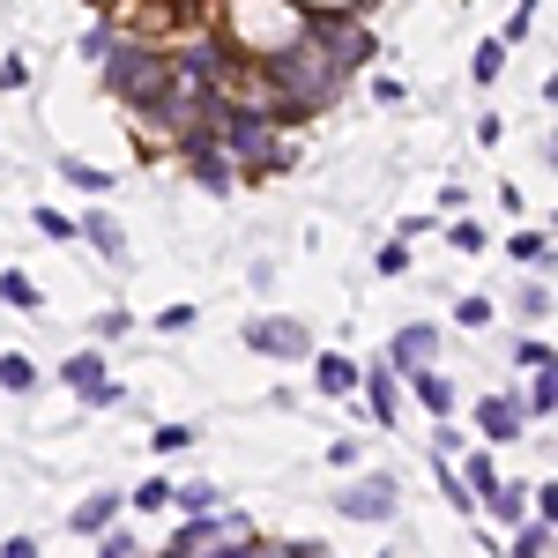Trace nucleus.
Masks as SVG:
<instances>
[{"label":"nucleus","instance_id":"nucleus-1","mask_svg":"<svg viewBox=\"0 0 558 558\" xmlns=\"http://www.w3.org/2000/svg\"><path fill=\"white\" fill-rule=\"evenodd\" d=\"M105 83H112L120 105H134V112L157 120V112H165V89H172V52L112 38V45H105Z\"/></svg>","mask_w":558,"mask_h":558},{"label":"nucleus","instance_id":"nucleus-2","mask_svg":"<svg viewBox=\"0 0 558 558\" xmlns=\"http://www.w3.org/2000/svg\"><path fill=\"white\" fill-rule=\"evenodd\" d=\"M299 31H305L299 0H239V23H231L223 52H231V60H268L276 45H291Z\"/></svg>","mask_w":558,"mask_h":558},{"label":"nucleus","instance_id":"nucleus-3","mask_svg":"<svg viewBox=\"0 0 558 558\" xmlns=\"http://www.w3.org/2000/svg\"><path fill=\"white\" fill-rule=\"evenodd\" d=\"M336 514L343 521H395L402 514V492H395V476H357L350 492H336Z\"/></svg>","mask_w":558,"mask_h":558},{"label":"nucleus","instance_id":"nucleus-4","mask_svg":"<svg viewBox=\"0 0 558 558\" xmlns=\"http://www.w3.org/2000/svg\"><path fill=\"white\" fill-rule=\"evenodd\" d=\"M246 343H254L260 357H305L313 336H305L299 320H283V313H260V320H246Z\"/></svg>","mask_w":558,"mask_h":558},{"label":"nucleus","instance_id":"nucleus-5","mask_svg":"<svg viewBox=\"0 0 558 558\" xmlns=\"http://www.w3.org/2000/svg\"><path fill=\"white\" fill-rule=\"evenodd\" d=\"M476 432H484L492 447L529 439V410H521V395H484V402H476Z\"/></svg>","mask_w":558,"mask_h":558},{"label":"nucleus","instance_id":"nucleus-6","mask_svg":"<svg viewBox=\"0 0 558 558\" xmlns=\"http://www.w3.org/2000/svg\"><path fill=\"white\" fill-rule=\"evenodd\" d=\"M432 350H439V328H432V320H410V328L387 343V365H395V373H417V365H432Z\"/></svg>","mask_w":558,"mask_h":558},{"label":"nucleus","instance_id":"nucleus-7","mask_svg":"<svg viewBox=\"0 0 558 558\" xmlns=\"http://www.w3.org/2000/svg\"><path fill=\"white\" fill-rule=\"evenodd\" d=\"M357 387H365L373 417H380V425H395V410H402V373H395V365H373V373H357Z\"/></svg>","mask_w":558,"mask_h":558},{"label":"nucleus","instance_id":"nucleus-8","mask_svg":"<svg viewBox=\"0 0 558 558\" xmlns=\"http://www.w3.org/2000/svg\"><path fill=\"white\" fill-rule=\"evenodd\" d=\"M402 380L417 387V402H425L432 417H447V410H454V395H462V387L447 380V373H432V365H417V373H402Z\"/></svg>","mask_w":558,"mask_h":558},{"label":"nucleus","instance_id":"nucleus-9","mask_svg":"<svg viewBox=\"0 0 558 558\" xmlns=\"http://www.w3.org/2000/svg\"><path fill=\"white\" fill-rule=\"evenodd\" d=\"M476 507H484L492 521H521V514H529V484H507V476H499V484H492Z\"/></svg>","mask_w":558,"mask_h":558},{"label":"nucleus","instance_id":"nucleus-10","mask_svg":"<svg viewBox=\"0 0 558 558\" xmlns=\"http://www.w3.org/2000/svg\"><path fill=\"white\" fill-rule=\"evenodd\" d=\"M551 536H558L551 514H536V521L521 514V521H514V551H521V558H551Z\"/></svg>","mask_w":558,"mask_h":558},{"label":"nucleus","instance_id":"nucleus-11","mask_svg":"<svg viewBox=\"0 0 558 558\" xmlns=\"http://www.w3.org/2000/svg\"><path fill=\"white\" fill-rule=\"evenodd\" d=\"M313 387H320V395H350V387H357V365H350L343 350H328V357L313 365Z\"/></svg>","mask_w":558,"mask_h":558},{"label":"nucleus","instance_id":"nucleus-12","mask_svg":"<svg viewBox=\"0 0 558 558\" xmlns=\"http://www.w3.org/2000/svg\"><path fill=\"white\" fill-rule=\"evenodd\" d=\"M105 521H120V492H89L83 507H75V536H97Z\"/></svg>","mask_w":558,"mask_h":558},{"label":"nucleus","instance_id":"nucleus-13","mask_svg":"<svg viewBox=\"0 0 558 558\" xmlns=\"http://www.w3.org/2000/svg\"><path fill=\"white\" fill-rule=\"evenodd\" d=\"M75 231H83V239H89V246H97V254H112V260L128 254V239H120V223H112V216H105V209H89L83 223H75Z\"/></svg>","mask_w":558,"mask_h":558},{"label":"nucleus","instance_id":"nucleus-14","mask_svg":"<svg viewBox=\"0 0 558 558\" xmlns=\"http://www.w3.org/2000/svg\"><path fill=\"white\" fill-rule=\"evenodd\" d=\"M499 68H507V38H484V45H476V60H470V83L492 89V83H499Z\"/></svg>","mask_w":558,"mask_h":558},{"label":"nucleus","instance_id":"nucleus-15","mask_svg":"<svg viewBox=\"0 0 558 558\" xmlns=\"http://www.w3.org/2000/svg\"><path fill=\"white\" fill-rule=\"evenodd\" d=\"M507 254H514L521 268H536V276H544V268H551V239H544V231H514V246H507Z\"/></svg>","mask_w":558,"mask_h":558},{"label":"nucleus","instance_id":"nucleus-16","mask_svg":"<svg viewBox=\"0 0 558 558\" xmlns=\"http://www.w3.org/2000/svg\"><path fill=\"white\" fill-rule=\"evenodd\" d=\"M60 380L75 387V395H89V387L105 380V357H97V350H83V357H68V365H60Z\"/></svg>","mask_w":558,"mask_h":558},{"label":"nucleus","instance_id":"nucleus-17","mask_svg":"<svg viewBox=\"0 0 558 558\" xmlns=\"http://www.w3.org/2000/svg\"><path fill=\"white\" fill-rule=\"evenodd\" d=\"M0 387H8V395H31V387H38V365H31L23 350H8V357H0Z\"/></svg>","mask_w":558,"mask_h":558},{"label":"nucleus","instance_id":"nucleus-18","mask_svg":"<svg viewBox=\"0 0 558 558\" xmlns=\"http://www.w3.org/2000/svg\"><path fill=\"white\" fill-rule=\"evenodd\" d=\"M0 299H8V305H23V313H38V305H45V291L31 283V276H15V268H0Z\"/></svg>","mask_w":558,"mask_h":558},{"label":"nucleus","instance_id":"nucleus-19","mask_svg":"<svg viewBox=\"0 0 558 558\" xmlns=\"http://www.w3.org/2000/svg\"><path fill=\"white\" fill-rule=\"evenodd\" d=\"M60 179H75V186H89V194H112V172H97V165H83V157H60Z\"/></svg>","mask_w":558,"mask_h":558},{"label":"nucleus","instance_id":"nucleus-20","mask_svg":"<svg viewBox=\"0 0 558 558\" xmlns=\"http://www.w3.org/2000/svg\"><path fill=\"white\" fill-rule=\"evenodd\" d=\"M454 476H462V492H470V499H484V492L499 484V470H492V454H470V470H454Z\"/></svg>","mask_w":558,"mask_h":558},{"label":"nucleus","instance_id":"nucleus-21","mask_svg":"<svg viewBox=\"0 0 558 558\" xmlns=\"http://www.w3.org/2000/svg\"><path fill=\"white\" fill-rule=\"evenodd\" d=\"M128 499L142 507V514H157V507H172V484H165V476H149V484H134Z\"/></svg>","mask_w":558,"mask_h":558},{"label":"nucleus","instance_id":"nucleus-22","mask_svg":"<svg viewBox=\"0 0 558 558\" xmlns=\"http://www.w3.org/2000/svg\"><path fill=\"white\" fill-rule=\"evenodd\" d=\"M149 447H157V454H186V447H194V425H157Z\"/></svg>","mask_w":558,"mask_h":558},{"label":"nucleus","instance_id":"nucleus-23","mask_svg":"<svg viewBox=\"0 0 558 558\" xmlns=\"http://www.w3.org/2000/svg\"><path fill=\"white\" fill-rule=\"evenodd\" d=\"M551 402H558V387H551V365H544V373L529 380V402H521V410H536V417H551Z\"/></svg>","mask_w":558,"mask_h":558},{"label":"nucleus","instance_id":"nucleus-24","mask_svg":"<svg viewBox=\"0 0 558 558\" xmlns=\"http://www.w3.org/2000/svg\"><path fill=\"white\" fill-rule=\"evenodd\" d=\"M172 499L186 507V514H209V507H216V484H172Z\"/></svg>","mask_w":558,"mask_h":558},{"label":"nucleus","instance_id":"nucleus-25","mask_svg":"<svg viewBox=\"0 0 558 558\" xmlns=\"http://www.w3.org/2000/svg\"><path fill=\"white\" fill-rule=\"evenodd\" d=\"M194 320H202V313H194V305H165V313H157V328H165V336H186V328H194Z\"/></svg>","mask_w":558,"mask_h":558},{"label":"nucleus","instance_id":"nucleus-26","mask_svg":"<svg viewBox=\"0 0 558 558\" xmlns=\"http://www.w3.org/2000/svg\"><path fill=\"white\" fill-rule=\"evenodd\" d=\"M31 223H38V231H45V239H52V246H60V239H75V223H68V216H60V209H38V216H31Z\"/></svg>","mask_w":558,"mask_h":558},{"label":"nucleus","instance_id":"nucleus-27","mask_svg":"<svg viewBox=\"0 0 558 558\" xmlns=\"http://www.w3.org/2000/svg\"><path fill=\"white\" fill-rule=\"evenodd\" d=\"M454 320H462V328H492V299H462V305H454Z\"/></svg>","mask_w":558,"mask_h":558},{"label":"nucleus","instance_id":"nucleus-28","mask_svg":"<svg viewBox=\"0 0 558 558\" xmlns=\"http://www.w3.org/2000/svg\"><path fill=\"white\" fill-rule=\"evenodd\" d=\"M402 268H410V246H402V239H387V246H380V276H402Z\"/></svg>","mask_w":558,"mask_h":558},{"label":"nucleus","instance_id":"nucleus-29","mask_svg":"<svg viewBox=\"0 0 558 558\" xmlns=\"http://www.w3.org/2000/svg\"><path fill=\"white\" fill-rule=\"evenodd\" d=\"M0 89H31V60H0Z\"/></svg>","mask_w":558,"mask_h":558},{"label":"nucleus","instance_id":"nucleus-30","mask_svg":"<svg viewBox=\"0 0 558 558\" xmlns=\"http://www.w3.org/2000/svg\"><path fill=\"white\" fill-rule=\"evenodd\" d=\"M447 239H454V254H484V231H476V223H454Z\"/></svg>","mask_w":558,"mask_h":558},{"label":"nucleus","instance_id":"nucleus-31","mask_svg":"<svg viewBox=\"0 0 558 558\" xmlns=\"http://www.w3.org/2000/svg\"><path fill=\"white\" fill-rule=\"evenodd\" d=\"M521 365H529V373H544V365H551V343H544V336H536V343L521 336Z\"/></svg>","mask_w":558,"mask_h":558},{"label":"nucleus","instance_id":"nucleus-32","mask_svg":"<svg viewBox=\"0 0 558 558\" xmlns=\"http://www.w3.org/2000/svg\"><path fill=\"white\" fill-rule=\"evenodd\" d=\"M105 45H112V23H89V31H83V52H89V60H105Z\"/></svg>","mask_w":558,"mask_h":558},{"label":"nucleus","instance_id":"nucleus-33","mask_svg":"<svg viewBox=\"0 0 558 558\" xmlns=\"http://www.w3.org/2000/svg\"><path fill=\"white\" fill-rule=\"evenodd\" d=\"M521 313H529V320H544V313H551V291H544V283H536V291H521Z\"/></svg>","mask_w":558,"mask_h":558}]
</instances>
